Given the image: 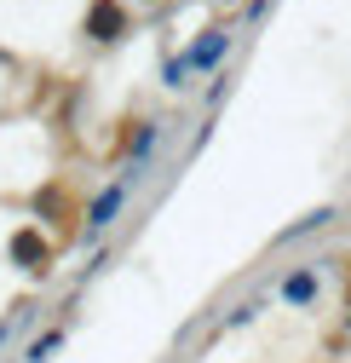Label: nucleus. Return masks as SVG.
<instances>
[{
	"instance_id": "obj_1",
	"label": "nucleus",
	"mask_w": 351,
	"mask_h": 363,
	"mask_svg": "<svg viewBox=\"0 0 351 363\" xmlns=\"http://www.w3.org/2000/svg\"><path fill=\"white\" fill-rule=\"evenodd\" d=\"M121 196H127V185H110V191L93 202V219H86V225H93V231H104V225L115 219V208H121Z\"/></svg>"
},
{
	"instance_id": "obj_2",
	"label": "nucleus",
	"mask_w": 351,
	"mask_h": 363,
	"mask_svg": "<svg viewBox=\"0 0 351 363\" xmlns=\"http://www.w3.org/2000/svg\"><path fill=\"white\" fill-rule=\"evenodd\" d=\"M12 254L23 259V271H47V248H35V237H29V231L12 242Z\"/></svg>"
},
{
	"instance_id": "obj_3",
	"label": "nucleus",
	"mask_w": 351,
	"mask_h": 363,
	"mask_svg": "<svg viewBox=\"0 0 351 363\" xmlns=\"http://www.w3.org/2000/svg\"><path fill=\"white\" fill-rule=\"evenodd\" d=\"M225 47H231V40H225V35H207V40H202V47L190 52V69H202V64H213V58H219V52H225Z\"/></svg>"
}]
</instances>
